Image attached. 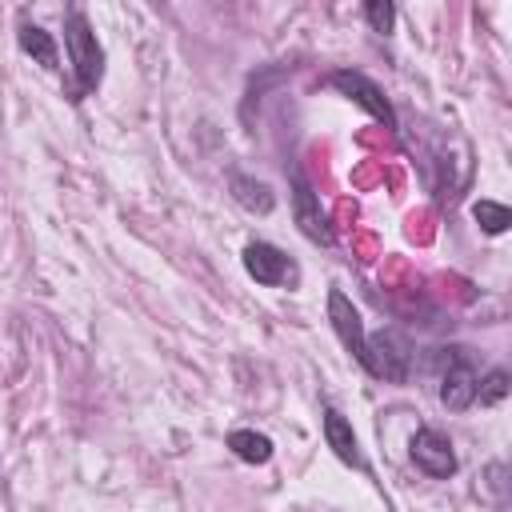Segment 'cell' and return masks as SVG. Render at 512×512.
Masks as SVG:
<instances>
[{"label": "cell", "instance_id": "2e32d148", "mask_svg": "<svg viewBox=\"0 0 512 512\" xmlns=\"http://www.w3.org/2000/svg\"><path fill=\"white\" fill-rule=\"evenodd\" d=\"M504 472H508V468H504V464H500V460H496V464H488V468H484V476H488V488H492V496H496V500H500V504H504Z\"/></svg>", "mask_w": 512, "mask_h": 512}, {"label": "cell", "instance_id": "7c38bea8", "mask_svg": "<svg viewBox=\"0 0 512 512\" xmlns=\"http://www.w3.org/2000/svg\"><path fill=\"white\" fill-rule=\"evenodd\" d=\"M228 448L244 464H268L272 460V440L264 432H256V428H232L228 432Z\"/></svg>", "mask_w": 512, "mask_h": 512}, {"label": "cell", "instance_id": "8fae6325", "mask_svg": "<svg viewBox=\"0 0 512 512\" xmlns=\"http://www.w3.org/2000/svg\"><path fill=\"white\" fill-rule=\"evenodd\" d=\"M16 44H20V52L32 56L40 68H60V48H56L52 32H44L40 24L20 20V24H16Z\"/></svg>", "mask_w": 512, "mask_h": 512}, {"label": "cell", "instance_id": "4fadbf2b", "mask_svg": "<svg viewBox=\"0 0 512 512\" xmlns=\"http://www.w3.org/2000/svg\"><path fill=\"white\" fill-rule=\"evenodd\" d=\"M472 220L488 232V236H504L512 228V208L500 200H476L472 204Z\"/></svg>", "mask_w": 512, "mask_h": 512}, {"label": "cell", "instance_id": "5bb4252c", "mask_svg": "<svg viewBox=\"0 0 512 512\" xmlns=\"http://www.w3.org/2000/svg\"><path fill=\"white\" fill-rule=\"evenodd\" d=\"M508 388H512V376H508L504 368H488V372L476 380V400H480V404H500V400L508 396Z\"/></svg>", "mask_w": 512, "mask_h": 512}, {"label": "cell", "instance_id": "277c9868", "mask_svg": "<svg viewBox=\"0 0 512 512\" xmlns=\"http://www.w3.org/2000/svg\"><path fill=\"white\" fill-rule=\"evenodd\" d=\"M240 264H244V272H248L260 288H284V284L292 288V284L300 280L296 260H292L284 248L268 244V240H248L244 252H240Z\"/></svg>", "mask_w": 512, "mask_h": 512}, {"label": "cell", "instance_id": "9a60e30c", "mask_svg": "<svg viewBox=\"0 0 512 512\" xmlns=\"http://www.w3.org/2000/svg\"><path fill=\"white\" fill-rule=\"evenodd\" d=\"M364 20H368L372 32L388 36V32L396 28V4H392V0H368V4H364Z\"/></svg>", "mask_w": 512, "mask_h": 512}, {"label": "cell", "instance_id": "52a82bcc", "mask_svg": "<svg viewBox=\"0 0 512 512\" xmlns=\"http://www.w3.org/2000/svg\"><path fill=\"white\" fill-rule=\"evenodd\" d=\"M368 352H372V364H376V380H388V384H404L408 380V368H412V344L404 332L396 328H380L368 336Z\"/></svg>", "mask_w": 512, "mask_h": 512}, {"label": "cell", "instance_id": "5b68a950", "mask_svg": "<svg viewBox=\"0 0 512 512\" xmlns=\"http://www.w3.org/2000/svg\"><path fill=\"white\" fill-rule=\"evenodd\" d=\"M328 84L336 88V92H344L348 100H356L372 120H380L388 132H396L400 124H396V108H392V100L380 92V84L376 80H368L364 72H356V68H336L332 76H328Z\"/></svg>", "mask_w": 512, "mask_h": 512}, {"label": "cell", "instance_id": "3957f363", "mask_svg": "<svg viewBox=\"0 0 512 512\" xmlns=\"http://www.w3.org/2000/svg\"><path fill=\"white\" fill-rule=\"evenodd\" d=\"M328 320H332V332L340 336L344 352H348L368 376H376V364H372V352H368V332H364L360 308L344 296V288H328Z\"/></svg>", "mask_w": 512, "mask_h": 512}, {"label": "cell", "instance_id": "9c48e42d", "mask_svg": "<svg viewBox=\"0 0 512 512\" xmlns=\"http://www.w3.org/2000/svg\"><path fill=\"white\" fill-rule=\"evenodd\" d=\"M228 192H232V200H236L248 216H268V212L276 208L272 184H264V180H256V176H248V172H232V176H228Z\"/></svg>", "mask_w": 512, "mask_h": 512}, {"label": "cell", "instance_id": "8992f818", "mask_svg": "<svg viewBox=\"0 0 512 512\" xmlns=\"http://www.w3.org/2000/svg\"><path fill=\"white\" fill-rule=\"evenodd\" d=\"M408 456H412V464H416L424 476H432V480H448V476H456V468H460V460H456V452H452V440H448L444 432L428 428V424H420V428L412 432Z\"/></svg>", "mask_w": 512, "mask_h": 512}, {"label": "cell", "instance_id": "ba28073f", "mask_svg": "<svg viewBox=\"0 0 512 512\" xmlns=\"http://www.w3.org/2000/svg\"><path fill=\"white\" fill-rule=\"evenodd\" d=\"M292 216H296V224H300V232L312 240V244H332V228H328V216H324V208H320V196L312 192V184L300 176V172H292Z\"/></svg>", "mask_w": 512, "mask_h": 512}, {"label": "cell", "instance_id": "7a4b0ae2", "mask_svg": "<svg viewBox=\"0 0 512 512\" xmlns=\"http://www.w3.org/2000/svg\"><path fill=\"white\" fill-rule=\"evenodd\" d=\"M440 404L448 412H468L476 404V364L464 348H440Z\"/></svg>", "mask_w": 512, "mask_h": 512}, {"label": "cell", "instance_id": "30bf717a", "mask_svg": "<svg viewBox=\"0 0 512 512\" xmlns=\"http://www.w3.org/2000/svg\"><path fill=\"white\" fill-rule=\"evenodd\" d=\"M324 440H328V448L336 452V460H344V464H352V468H368L364 464V456H360V444H356V432H352V424L336 412V408H324Z\"/></svg>", "mask_w": 512, "mask_h": 512}, {"label": "cell", "instance_id": "6da1fadb", "mask_svg": "<svg viewBox=\"0 0 512 512\" xmlns=\"http://www.w3.org/2000/svg\"><path fill=\"white\" fill-rule=\"evenodd\" d=\"M64 48H68V60L76 72L72 100H84L104 80V48H100V40H96V32L80 8H68V16H64Z\"/></svg>", "mask_w": 512, "mask_h": 512}]
</instances>
